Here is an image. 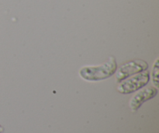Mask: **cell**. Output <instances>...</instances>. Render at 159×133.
<instances>
[{
	"label": "cell",
	"instance_id": "2",
	"mask_svg": "<svg viewBox=\"0 0 159 133\" xmlns=\"http://www.w3.org/2000/svg\"><path fill=\"white\" fill-rule=\"evenodd\" d=\"M150 80V73L148 70H144L141 73L134 75L132 77L127 78L121 81L117 85L116 90L122 94H129L140 89L143 88L148 83Z\"/></svg>",
	"mask_w": 159,
	"mask_h": 133
},
{
	"label": "cell",
	"instance_id": "5",
	"mask_svg": "<svg viewBox=\"0 0 159 133\" xmlns=\"http://www.w3.org/2000/svg\"><path fill=\"white\" fill-rule=\"evenodd\" d=\"M159 59L157 58L155 59V62H154L153 65H152V83H153L154 87L155 88H158V83H159Z\"/></svg>",
	"mask_w": 159,
	"mask_h": 133
},
{
	"label": "cell",
	"instance_id": "3",
	"mask_svg": "<svg viewBox=\"0 0 159 133\" xmlns=\"http://www.w3.org/2000/svg\"><path fill=\"white\" fill-rule=\"evenodd\" d=\"M148 68V64L144 60H133L126 62L124 65H120L118 69H116L115 79L117 83L121 82L124 79H127L133 75L147 70Z\"/></svg>",
	"mask_w": 159,
	"mask_h": 133
},
{
	"label": "cell",
	"instance_id": "6",
	"mask_svg": "<svg viewBox=\"0 0 159 133\" xmlns=\"http://www.w3.org/2000/svg\"><path fill=\"white\" fill-rule=\"evenodd\" d=\"M3 132H4V128L0 125V133H2Z\"/></svg>",
	"mask_w": 159,
	"mask_h": 133
},
{
	"label": "cell",
	"instance_id": "4",
	"mask_svg": "<svg viewBox=\"0 0 159 133\" xmlns=\"http://www.w3.org/2000/svg\"><path fill=\"white\" fill-rule=\"evenodd\" d=\"M158 89L153 87H143L140 89L138 92H137L131 97L129 106L132 112H136L141 106L146 101L152 99L158 94Z\"/></svg>",
	"mask_w": 159,
	"mask_h": 133
},
{
	"label": "cell",
	"instance_id": "1",
	"mask_svg": "<svg viewBox=\"0 0 159 133\" xmlns=\"http://www.w3.org/2000/svg\"><path fill=\"white\" fill-rule=\"evenodd\" d=\"M116 69V61L114 57L111 56L103 64L81 68L79 70V76L84 80L97 82L111 77L115 74Z\"/></svg>",
	"mask_w": 159,
	"mask_h": 133
}]
</instances>
